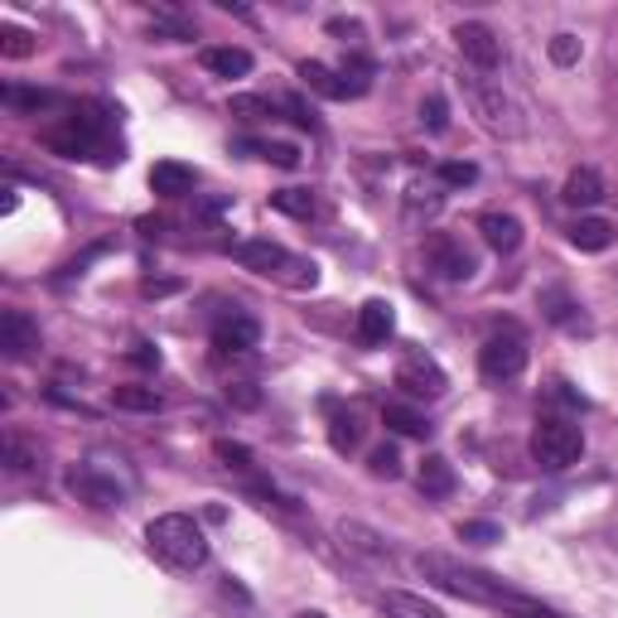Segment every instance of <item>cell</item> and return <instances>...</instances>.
I'll use <instances>...</instances> for the list:
<instances>
[{
	"instance_id": "4316f807",
	"label": "cell",
	"mask_w": 618,
	"mask_h": 618,
	"mask_svg": "<svg viewBox=\"0 0 618 618\" xmlns=\"http://www.w3.org/2000/svg\"><path fill=\"white\" fill-rule=\"evenodd\" d=\"M112 402H116V411H141V416H150V411L165 406V396L155 392V386H116Z\"/></svg>"
},
{
	"instance_id": "cb8c5ba5",
	"label": "cell",
	"mask_w": 618,
	"mask_h": 618,
	"mask_svg": "<svg viewBox=\"0 0 618 618\" xmlns=\"http://www.w3.org/2000/svg\"><path fill=\"white\" fill-rule=\"evenodd\" d=\"M338 537H344L348 551L368 555V561H382V555H386V541L372 527H362V523H338Z\"/></svg>"
},
{
	"instance_id": "ac0fdd59",
	"label": "cell",
	"mask_w": 618,
	"mask_h": 618,
	"mask_svg": "<svg viewBox=\"0 0 618 618\" xmlns=\"http://www.w3.org/2000/svg\"><path fill=\"white\" fill-rule=\"evenodd\" d=\"M300 78H305L310 92L329 97V102H348V97H358V92L344 82V72L329 68V64H300Z\"/></svg>"
},
{
	"instance_id": "8d00e7d4",
	"label": "cell",
	"mask_w": 618,
	"mask_h": 618,
	"mask_svg": "<svg viewBox=\"0 0 618 618\" xmlns=\"http://www.w3.org/2000/svg\"><path fill=\"white\" fill-rule=\"evenodd\" d=\"M213 454L223 459V469H237V474H251V450L247 445H233V440H217Z\"/></svg>"
},
{
	"instance_id": "ee69618b",
	"label": "cell",
	"mask_w": 618,
	"mask_h": 618,
	"mask_svg": "<svg viewBox=\"0 0 618 618\" xmlns=\"http://www.w3.org/2000/svg\"><path fill=\"white\" fill-rule=\"evenodd\" d=\"M175 290V281H145V295H169Z\"/></svg>"
},
{
	"instance_id": "7a4b0ae2",
	"label": "cell",
	"mask_w": 618,
	"mask_h": 618,
	"mask_svg": "<svg viewBox=\"0 0 618 618\" xmlns=\"http://www.w3.org/2000/svg\"><path fill=\"white\" fill-rule=\"evenodd\" d=\"M416 571L426 575L435 589H445V595H454V599H469V604H488V609H503V604L513 599V589H507L498 575L474 571V565H459L454 555H440V551L416 555Z\"/></svg>"
},
{
	"instance_id": "f35d334b",
	"label": "cell",
	"mask_w": 618,
	"mask_h": 618,
	"mask_svg": "<svg viewBox=\"0 0 618 618\" xmlns=\"http://www.w3.org/2000/svg\"><path fill=\"white\" fill-rule=\"evenodd\" d=\"M474 179H479V169L469 160H445L440 165V184L445 189H464V184H474Z\"/></svg>"
},
{
	"instance_id": "f546056e",
	"label": "cell",
	"mask_w": 618,
	"mask_h": 618,
	"mask_svg": "<svg viewBox=\"0 0 618 618\" xmlns=\"http://www.w3.org/2000/svg\"><path fill=\"white\" fill-rule=\"evenodd\" d=\"M440 189H435V184H420V179H416V184H411L406 189V217H420V213H440Z\"/></svg>"
},
{
	"instance_id": "836d02e7",
	"label": "cell",
	"mask_w": 618,
	"mask_h": 618,
	"mask_svg": "<svg viewBox=\"0 0 618 618\" xmlns=\"http://www.w3.org/2000/svg\"><path fill=\"white\" fill-rule=\"evenodd\" d=\"M368 469H372V479H402V454H396L392 445H378V450L368 454Z\"/></svg>"
},
{
	"instance_id": "5bb4252c",
	"label": "cell",
	"mask_w": 618,
	"mask_h": 618,
	"mask_svg": "<svg viewBox=\"0 0 618 618\" xmlns=\"http://www.w3.org/2000/svg\"><path fill=\"white\" fill-rule=\"evenodd\" d=\"M392 334H396V310H392V300H368V305L358 310V344H362V348H382Z\"/></svg>"
},
{
	"instance_id": "7c38bea8",
	"label": "cell",
	"mask_w": 618,
	"mask_h": 618,
	"mask_svg": "<svg viewBox=\"0 0 618 618\" xmlns=\"http://www.w3.org/2000/svg\"><path fill=\"white\" fill-rule=\"evenodd\" d=\"M261 344V324L251 319V314H227V319L213 324V348L217 353H251V348Z\"/></svg>"
},
{
	"instance_id": "6da1fadb",
	"label": "cell",
	"mask_w": 618,
	"mask_h": 618,
	"mask_svg": "<svg viewBox=\"0 0 618 618\" xmlns=\"http://www.w3.org/2000/svg\"><path fill=\"white\" fill-rule=\"evenodd\" d=\"M145 551H150L165 571H179V575L209 565V537H203V527L193 523L189 513L155 517V523L145 527Z\"/></svg>"
},
{
	"instance_id": "3957f363",
	"label": "cell",
	"mask_w": 618,
	"mask_h": 618,
	"mask_svg": "<svg viewBox=\"0 0 618 618\" xmlns=\"http://www.w3.org/2000/svg\"><path fill=\"white\" fill-rule=\"evenodd\" d=\"M233 261L247 266L251 276H266V281H281L290 290H314L319 285V266L285 251L281 241L271 237H247V241H233Z\"/></svg>"
},
{
	"instance_id": "7402d4cb",
	"label": "cell",
	"mask_w": 618,
	"mask_h": 618,
	"mask_svg": "<svg viewBox=\"0 0 618 618\" xmlns=\"http://www.w3.org/2000/svg\"><path fill=\"white\" fill-rule=\"evenodd\" d=\"M203 68H209L213 78H247V72H251V54H247V48H233V44L203 48Z\"/></svg>"
},
{
	"instance_id": "e0dca14e",
	"label": "cell",
	"mask_w": 618,
	"mask_h": 618,
	"mask_svg": "<svg viewBox=\"0 0 618 618\" xmlns=\"http://www.w3.org/2000/svg\"><path fill=\"white\" fill-rule=\"evenodd\" d=\"M416 488L426 493V498H450V493H454V464L445 454H426V459H420Z\"/></svg>"
},
{
	"instance_id": "8992f818",
	"label": "cell",
	"mask_w": 618,
	"mask_h": 618,
	"mask_svg": "<svg viewBox=\"0 0 618 618\" xmlns=\"http://www.w3.org/2000/svg\"><path fill=\"white\" fill-rule=\"evenodd\" d=\"M527 372V344L517 334H493L488 344L479 348V378L503 386V382H517Z\"/></svg>"
},
{
	"instance_id": "603a6c76",
	"label": "cell",
	"mask_w": 618,
	"mask_h": 618,
	"mask_svg": "<svg viewBox=\"0 0 618 618\" xmlns=\"http://www.w3.org/2000/svg\"><path fill=\"white\" fill-rule=\"evenodd\" d=\"M382 420H386V430L411 435V440H426V435H430V420L420 416L416 406H406V402H386L382 406Z\"/></svg>"
},
{
	"instance_id": "d590c367",
	"label": "cell",
	"mask_w": 618,
	"mask_h": 618,
	"mask_svg": "<svg viewBox=\"0 0 618 618\" xmlns=\"http://www.w3.org/2000/svg\"><path fill=\"white\" fill-rule=\"evenodd\" d=\"M5 464H10V474H30V469L40 464V454H34L20 435H10V440H5Z\"/></svg>"
},
{
	"instance_id": "b9f144b4",
	"label": "cell",
	"mask_w": 618,
	"mask_h": 618,
	"mask_svg": "<svg viewBox=\"0 0 618 618\" xmlns=\"http://www.w3.org/2000/svg\"><path fill=\"white\" fill-rule=\"evenodd\" d=\"M420 121H426L430 131L450 126V106H445V97H426V102H420Z\"/></svg>"
},
{
	"instance_id": "d6a6232c",
	"label": "cell",
	"mask_w": 618,
	"mask_h": 618,
	"mask_svg": "<svg viewBox=\"0 0 618 618\" xmlns=\"http://www.w3.org/2000/svg\"><path fill=\"white\" fill-rule=\"evenodd\" d=\"M547 54H551V64H555V68H571V64H580L585 44H580L575 34H555V40L547 44Z\"/></svg>"
},
{
	"instance_id": "f6af8a7d",
	"label": "cell",
	"mask_w": 618,
	"mask_h": 618,
	"mask_svg": "<svg viewBox=\"0 0 618 618\" xmlns=\"http://www.w3.org/2000/svg\"><path fill=\"white\" fill-rule=\"evenodd\" d=\"M295 618H329V614H319V609H305V614H295Z\"/></svg>"
},
{
	"instance_id": "9a60e30c",
	"label": "cell",
	"mask_w": 618,
	"mask_h": 618,
	"mask_svg": "<svg viewBox=\"0 0 618 618\" xmlns=\"http://www.w3.org/2000/svg\"><path fill=\"white\" fill-rule=\"evenodd\" d=\"M604 193H609V189H604V175H599V169L580 165V169H571V175H565L561 199L571 203V209H599Z\"/></svg>"
},
{
	"instance_id": "4fadbf2b",
	"label": "cell",
	"mask_w": 618,
	"mask_h": 618,
	"mask_svg": "<svg viewBox=\"0 0 618 618\" xmlns=\"http://www.w3.org/2000/svg\"><path fill=\"white\" fill-rule=\"evenodd\" d=\"M479 233H483V241H488L498 257H513L517 247H523V217L517 213H503V209H488L479 217Z\"/></svg>"
},
{
	"instance_id": "7bdbcfd3",
	"label": "cell",
	"mask_w": 618,
	"mask_h": 618,
	"mask_svg": "<svg viewBox=\"0 0 618 618\" xmlns=\"http://www.w3.org/2000/svg\"><path fill=\"white\" fill-rule=\"evenodd\" d=\"M126 358L136 362V368H160V348H150V344H136Z\"/></svg>"
},
{
	"instance_id": "d6986e66",
	"label": "cell",
	"mask_w": 618,
	"mask_h": 618,
	"mask_svg": "<svg viewBox=\"0 0 618 618\" xmlns=\"http://www.w3.org/2000/svg\"><path fill=\"white\" fill-rule=\"evenodd\" d=\"M382 609H386V618H450L440 604H430L426 595H411V589H386Z\"/></svg>"
},
{
	"instance_id": "30bf717a",
	"label": "cell",
	"mask_w": 618,
	"mask_h": 618,
	"mask_svg": "<svg viewBox=\"0 0 618 618\" xmlns=\"http://www.w3.org/2000/svg\"><path fill=\"white\" fill-rule=\"evenodd\" d=\"M454 44H459V54H464L479 72H493V68L503 64V44H498V34H493L483 20H464V24H459V30H454Z\"/></svg>"
},
{
	"instance_id": "5b68a950",
	"label": "cell",
	"mask_w": 618,
	"mask_h": 618,
	"mask_svg": "<svg viewBox=\"0 0 618 618\" xmlns=\"http://www.w3.org/2000/svg\"><path fill=\"white\" fill-rule=\"evenodd\" d=\"M580 454H585V430L571 426L565 416H541L537 426H531V459H537L541 469L565 474L571 464H580Z\"/></svg>"
},
{
	"instance_id": "484cf974",
	"label": "cell",
	"mask_w": 618,
	"mask_h": 618,
	"mask_svg": "<svg viewBox=\"0 0 618 618\" xmlns=\"http://www.w3.org/2000/svg\"><path fill=\"white\" fill-rule=\"evenodd\" d=\"M0 102H5L10 112H48V106H58L64 97L44 92V88H5V92H0Z\"/></svg>"
},
{
	"instance_id": "9c48e42d",
	"label": "cell",
	"mask_w": 618,
	"mask_h": 618,
	"mask_svg": "<svg viewBox=\"0 0 618 618\" xmlns=\"http://www.w3.org/2000/svg\"><path fill=\"white\" fill-rule=\"evenodd\" d=\"M426 261H430V271H440L445 281H474V251L464 247L459 237H450V233H435L430 241H426Z\"/></svg>"
},
{
	"instance_id": "277c9868",
	"label": "cell",
	"mask_w": 618,
	"mask_h": 618,
	"mask_svg": "<svg viewBox=\"0 0 618 618\" xmlns=\"http://www.w3.org/2000/svg\"><path fill=\"white\" fill-rule=\"evenodd\" d=\"M464 102L488 136H498V141H523L527 136L523 102H517L513 92H503V82H488L474 72V78H464Z\"/></svg>"
},
{
	"instance_id": "ffe728a7",
	"label": "cell",
	"mask_w": 618,
	"mask_h": 618,
	"mask_svg": "<svg viewBox=\"0 0 618 618\" xmlns=\"http://www.w3.org/2000/svg\"><path fill=\"white\" fill-rule=\"evenodd\" d=\"M150 189L160 193V199H184V193H193V169L179 160H160L150 169Z\"/></svg>"
},
{
	"instance_id": "60d3db41",
	"label": "cell",
	"mask_w": 618,
	"mask_h": 618,
	"mask_svg": "<svg viewBox=\"0 0 618 618\" xmlns=\"http://www.w3.org/2000/svg\"><path fill=\"white\" fill-rule=\"evenodd\" d=\"M233 116H241V121H261V116H276V106L266 102V97H237V102H233Z\"/></svg>"
},
{
	"instance_id": "ab89813d",
	"label": "cell",
	"mask_w": 618,
	"mask_h": 618,
	"mask_svg": "<svg viewBox=\"0 0 618 618\" xmlns=\"http://www.w3.org/2000/svg\"><path fill=\"white\" fill-rule=\"evenodd\" d=\"M459 541L488 547V541H503V527H498V523H459Z\"/></svg>"
},
{
	"instance_id": "2e32d148",
	"label": "cell",
	"mask_w": 618,
	"mask_h": 618,
	"mask_svg": "<svg viewBox=\"0 0 618 618\" xmlns=\"http://www.w3.org/2000/svg\"><path fill=\"white\" fill-rule=\"evenodd\" d=\"M68 488L78 493V498H88L92 507H116V503H121V488H116V483H112V479H97L88 464L72 469V474H68Z\"/></svg>"
},
{
	"instance_id": "e575fe53",
	"label": "cell",
	"mask_w": 618,
	"mask_h": 618,
	"mask_svg": "<svg viewBox=\"0 0 618 618\" xmlns=\"http://www.w3.org/2000/svg\"><path fill=\"white\" fill-rule=\"evenodd\" d=\"M241 150H257L261 160H271V165H281V169H295V165H300V150H295V145H271V141L251 145V141H247Z\"/></svg>"
},
{
	"instance_id": "83f0119b",
	"label": "cell",
	"mask_w": 618,
	"mask_h": 618,
	"mask_svg": "<svg viewBox=\"0 0 618 618\" xmlns=\"http://www.w3.org/2000/svg\"><path fill=\"white\" fill-rule=\"evenodd\" d=\"M541 310H547L551 324H565V329H580V305L565 290H541Z\"/></svg>"
},
{
	"instance_id": "8fae6325",
	"label": "cell",
	"mask_w": 618,
	"mask_h": 618,
	"mask_svg": "<svg viewBox=\"0 0 618 618\" xmlns=\"http://www.w3.org/2000/svg\"><path fill=\"white\" fill-rule=\"evenodd\" d=\"M34 348H40V324H34L24 310L0 314V353H5L10 362H20V358H30Z\"/></svg>"
},
{
	"instance_id": "52a82bcc",
	"label": "cell",
	"mask_w": 618,
	"mask_h": 618,
	"mask_svg": "<svg viewBox=\"0 0 618 618\" xmlns=\"http://www.w3.org/2000/svg\"><path fill=\"white\" fill-rule=\"evenodd\" d=\"M396 386H402L411 402H435V396H445L450 378H445V368L430 353L411 348V353H402V362H396Z\"/></svg>"
},
{
	"instance_id": "ba28073f",
	"label": "cell",
	"mask_w": 618,
	"mask_h": 618,
	"mask_svg": "<svg viewBox=\"0 0 618 618\" xmlns=\"http://www.w3.org/2000/svg\"><path fill=\"white\" fill-rule=\"evenodd\" d=\"M97 131H102V116H92V106H82V112H72L64 126L44 131V145L54 155H64V160H82V155L92 150Z\"/></svg>"
},
{
	"instance_id": "44dd1931",
	"label": "cell",
	"mask_w": 618,
	"mask_h": 618,
	"mask_svg": "<svg viewBox=\"0 0 618 618\" xmlns=\"http://www.w3.org/2000/svg\"><path fill=\"white\" fill-rule=\"evenodd\" d=\"M571 247H580V251H609L614 247V223H609V217H575V223H571Z\"/></svg>"
},
{
	"instance_id": "d4e9b609",
	"label": "cell",
	"mask_w": 618,
	"mask_h": 618,
	"mask_svg": "<svg viewBox=\"0 0 618 618\" xmlns=\"http://www.w3.org/2000/svg\"><path fill=\"white\" fill-rule=\"evenodd\" d=\"M358 440H362L358 416H353V411H338L329 402V445H334L338 454H348V450H358Z\"/></svg>"
},
{
	"instance_id": "4dcf8cb0",
	"label": "cell",
	"mask_w": 618,
	"mask_h": 618,
	"mask_svg": "<svg viewBox=\"0 0 618 618\" xmlns=\"http://www.w3.org/2000/svg\"><path fill=\"white\" fill-rule=\"evenodd\" d=\"M223 396H227V406H237V411H257L261 406V386L257 382H247V378H227L223 382Z\"/></svg>"
},
{
	"instance_id": "1f68e13d",
	"label": "cell",
	"mask_w": 618,
	"mask_h": 618,
	"mask_svg": "<svg viewBox=\"0 0 618 618\" xmlns=\"http://www.w3.org/2000/svg\"><path fill=\"white\" fill-rule=\"evenodd\" d=\"M0 54L5 58H30L34 54V34H24L20 24H0Z\"/></svg>"
},
{
	"instance_id": "f1b7e54d",
	"label": "cell",
	"mask_w": 618,
	"mask_h": 618,
	"mask_svg": "<svg viewBox=\"0 0 618 618\" xmlns=\"http://www.w3.org/2000/svg\"><path fill=\"white\" fill-rule=\"evenodd\" d=\"M271 209L290 213V217H314V193L310 189H276L271 193Z\"/></svg>"
},
{
	"instance_id": "74e56055",
	"label": "cell",
	"mask_w": 618,
	"mask_h": 618,
	"mask_svg": "<svg viewBox=\"0 0 618 618\" xmlns=\"http://www.w3.org/2000/svg\"><path fill=\"white\" fill-rule=\"evenodd\" d=\"M503 614H507V618H561L555 609H547V604H537V599L517 595V589H513V599L503 604Z\"/></svg>"
}]
</instances>
